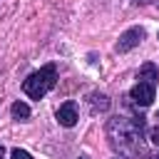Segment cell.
Wrapping results in <instances>:
<instances>
[{"instance_id":"obj_1","label":"cell","mask_w":159,"mask_h":159,"mask_svg":"<svg viewBox=\"0 0 159 159\" xmlns=\"http://www.w3.org/2000/svg\"><path fill=\"white\" fill-rule=\"evenodd\" d=\"M112 147L127 159H147L144 119L142 117H112L107 124Z\"/></svg>"},{"instance_id":"obj_2","label":"cell","mask_w":159,"mask_h":159,"mask_svg":"<svg viewBox=\"0 0 159 159\" xmlns=\"http://www.w3.org/2000/svg\"><path fill=\"white\" fill-rule=\"evenodd\" d=\"M55 84H57V67L55 65H45V67H40L37 72H32L22 82V89H25V94L30 99H42Z\"/></svg>"},{"instance_id":"obj_3","label":"cell","mask_w":159,"mask_h":159,"mask_svg":"<svg viewBox=\"0 0 159 159\" xmlns=\"http://www.w3.org/2000/svg\"><path fill=\"white\" fill-rule=\"evenodd\" d=\"M142 37H144V30H142V27H129L127 32L119 35V40H117V52H129V50H134V47L142 42Z\"/></svg>"},{"instance_id":"obj_4","label":"cell","mask_w":159,"mask_h":159,"mask_svg":"<svg viewBox=\"0 0 159 159\" xmlns=\"http://www.w3.org/2000/svg\"><path fill=\"white\" fill-rule=\"evenodd\" d=\"M132 99L137 102V104H142V107H149L152 102H154V84L152 82H137L134 87H132Z\"/></svg>"},{"instance_id":"obj_5","label":"cell","mask_w":159,"mask_h":159,"mask_svg":"<svg viewBox=\"0 0 159 159\" xmlns=\"http://www.w3.org/2000/svg\"><path fill=\"white\" fill-rule=\"evenodd\" d=\"M57 122H60L62 127H75V124H77V104H75V102L60 104V109H57Z\"/></svg>"},{"instance_id":"obj_6","label":"cell","mask_w":159,"mask_h":159,"mask_svg":"<svg viewBox=\"0 0 159 159\" xmlns=\"http://www.w3.org/2000/svg\"><path fill=\"white\" fill-rule=\"evenodd\" d=\"M139 80H142V82H152V84H157V80H159V72H157V67H154L152 62L142 65V70H139Z\"/></svg>"},{"instance_id":"obj_7","label":"cell","mask_w":159,"mask_h":159,"mask_svg":"<svg viewBox=\"0 0 159 159\" xmlns=\"http://www.w3.org/2000/svg\"><path fill=\"white\" fill-rule=\"evenodd\" d=\"M89 99H92V109L94 112H104V109H109V99L104 97V94H89Z\"/></svg>"},{"instance_id":"obj_8","label":"cell","mask_w":159,"mask_h":159,"mask_svg":"<svg viewBox=\"0 0 159 159\" xmlns=\"http://www.w3.org/2000/svg\"><path fill=\"white\" fill-rule=\"evenodd\" d=\"M12 117H15V119H27V117H30V107H27L25 102H15V104H12Z\"/></svg>"},{"instance_id":"obj_9","label":"cell","mask_w":159,"mask_h":159,"mask_svg":"<svg viewBox=\"0 0 159 159\" xmlns=\"http://www.w3.org/2000/svg\"><path fill=\"white\" fill-rule=\"evenodd\" d=\"M10 159H32V154L25 152V149H12L10 152Z\"/></svg>"},{"instance_id":"obj_10","label":"cell","mask_w":159,"mask_h":159,"mask_svg":"<svg viewBox=\"0 0 159 159\" xmlns=\"http://www.w3.org/2000/svg\"><path fill=\"white\" fill-rule=\"evenodd\" d=\"M152 144H157V147H159V127H154V129H152Z\"/></svg>"},{"instance_id":"obj_11","label":"cell","mask_w":159,"mask_h":159,"mask_svg":"<svg viewBox=\"0 0 159 159\" xmlns=\"http://www.w3.org/2000/svg\"><path fill=\"white\" fill-rule=\"evenodd\" d=\"M0 159H5V149H2V144H0Z\"/></svg>"},{"instance_id":"obj_12","label":"cell","mask_w":159,"mask_h":159,"mask_svg":"<svg viewBox=\"0 0 159 159\" xmlns=\"http://www.w3.org/2000/svg\"><path fill=\"white\" fill-rule=\"evenodd\" d=\"M134 2H139V5H144V2H149V0H134Z\"/></svg>"},{"instance_id":"obj_13","label":"cell","mask_w":159,"mask_h":159,"mask_svg":"<svg viewBox=\"0 0 159 159\" xmlns=\"http://www.w3.org/2000/svg\"><path fill=\"white\" fill-rule=\"evenodd\" d=\"M157 119H159V114H157Z\"/></svg>"},{"instance_id":"obj_14","label":"cell","mask_w":159,"mask_h":159,"mask_svg":"<svg viewBox=\"0 0 159 159\" xmlns=\"http://www.w3.org/2000/svg\"><path fill=\"white\" fill-rule=\"evenodd\" d=\"M82 159H87V157H82Z\"/></svg>"}]
</instances>
